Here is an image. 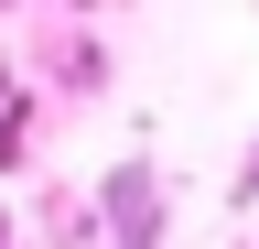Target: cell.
Instances as JSON below:
<instances>
[{"label": "cell", "instance_id": "7a4b0ae2", "mask_svg": "<svg viewBox=\"0 0 259 249\" xmlns=\"http://www.w3.org/2000/svg\"><path fill=\"white\" fill-rule=\"evenodd\" d=\"M0 238H11V217H0Z\"/></svg>", "mask_w": 259, "mask_h": 249}, {"label": "cell", "instance_id": "6da1fadb", "mask_svg": "<svg viewBox=\"0 0 259 249\" xmlns=\"http://www.w3.org/2000/svg\"><path fill=\"white\" fill-rule=\"evenodd\" d=\"M0 109H11V76H0Z\"/></svg>", "mask_w": 259, "mask_h": 249}]
</instances>
